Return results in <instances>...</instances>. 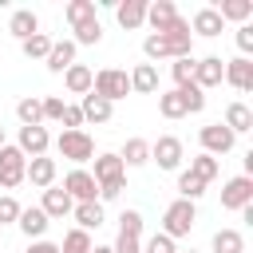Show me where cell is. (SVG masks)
Segmentation results:
<instances>
[{"label": "cell", "instance_id": "6da1fadb", "mask_svg": "<svg viewBox=\"0 0 253 253\" xmlns=\"http://www.w3.org/2000/svg\"><path fill=\"white\" fill-rule=\"evenodd\" d=\"M190 47H194V36H174V32H150L142 40L146 59H182L190 55Z\"/></svg>", "mask_w": 253, "mask_h": 253}, {"label": "cell", "instance_id": "7a4b0ae2", "mask_svg": "<svg viewBox=\"0 0 253 253\" xmlns=\"http://www.w3.org/2000/svg\"><path fill=\"white\" fill-rule=\"evenodd\" d=\"M91 95H99V99H107V103L115 107L119 99L130 95V79H126V71H123V67H103V71H95V79H91Z\"/></svg>", "mask_w": 253, "mask_h": 253}, {"label": "cell", "instance_id": "3957f363", "mask_svg": "<svg viewBox=\"0 0 253 253\" xmlns=\"http://www.w3.org/2000/svg\"><path fill=\"white\" fill-rule=\"evenodd\" d=\"M194 221H198V210H194V202L178 198V202H170V206H166V213H162V233H166L170 241H174V237H190Z\"/></svg>", "mask_w": 253, "mask_h": 253}, {"label": "cell", "instance_id": "277c9868", "mask_svg": "<svg viewBox=\"0 0 253 253\" xmlns=\"http://www.w3.org/2000/svg\"><path fill=\"white\" fill-rule=\"evenodd\" d=\"M55 150H59V158L83 166V162L95 158V138H91L87 130H63V134L55 138Z\"/></svg>", "mask_w": 253, "mask_h": 253}, {"label": "cell", "instance_id": "5b68a950", "mask_svg": "<svg viewBox=\"0 0 253 253\" xmlns=\"http://www.w3.org/2000/svg\"><path fill=\"white\" fill-rule=\"evenodd\" d=\"M24 170H28V158L20 154V146H0V190H16L24 182Z\"/></svg>", "mask_w": 253, "mask_h": 253}, {"label": "cell", "instance_id": "8992f818", "mask_svg": "<svg viewBox=\"0 0 253 253\" xmlns=\"http://www.w3.org/2000/svg\"><path fill=\"white\" fill-rule=\"evenodd\" d=\"M198 138H202V154H229L233 150V142H237V134L225 126V123H210V126H202L198 130Z\"/></svg>", "mask_w": 253, "mask_h": 253}, {"label": "cell", "instance_id": "52a82bcc", "mask_svg": "<svg viewBox=\"0 0 253 253\" xmlns=\"http://www.w3.org/2000/svg\"><path fill=\"white\" fill-rule=\"evenodd\" d=\"M63 194H67L71 202H99V182L91 178V170L75 166V170L63 178Z\"/></svg>", "mask_w": 253, "mask_h": 253}, {"label": "cell", "instance_id": "ba28073f", "mask_svg": "<svg viewBox=\"0 0 253 253\" xmlns=\"http://www.w3.org/2000/svg\"><path fill=\"white\" fill-rule=\"evenodd\" d=\"M245 206H253V178L237 174V178H229L221 186V210H237L241 213Z\"/></svg>", "mask_w": 253, "mask_h": 253}, {"label": "cell", "instance_id": "9c48e42d", "mask_svg": "<svg viewBox=\"0 0 253 253\" xmlns=\"http://www.w3.org/2000/svg\"><path fill=\"white\" fill-rule=\"evenodd\" d=\"M91 162H95L91 178L99 186H126V166L119 162V154H95Z\"/></svg>", "mask_w": 253, "mask_h": 253}, {"label": "cell", "instance_id": "30bf717a", "mask_svg": "<svg viewBox=\"0 0 253 253\" xmlns=\"http://www.w3.org/2000/svg\"><path fill=\"white\" fill-rule=\"evenodd\" d=\"M150 162H158V170H178L182 166V138L162 134L158 142H150Z\"/></svg>", "mask_w": 253, "mask_h": 253}, {"label": "cell", "instance_id": "8fae6325", "mask_svg": "<svg viewBox=\"0 0 253 253\" xmlns=\"http://www.w3.org/2000/svg\"><path fill=\"white\" fill-rule=\"evenodd\" d=\"M221 79H225L233 91H253V59H249V55L225 59V71H221Z\"/></svg>", "mask_w": 253, "mask_h": 253}, {"label": "cell", "instance_id": "7c38bea8", "mask_svg": "<svg viewBox=\"0 0 253 253\" xmlns=\"http://www.w3.org/2000/svg\"><path fill=\"white\" fill-rule=\"evenodd\" d=\"M221 71H225V59L221 55H206V59H194V87L210 91L221 83Z\"/></svg>", "mask_w": 253, "mask_h": 253}, {"label": "cell", "instance_id": "4fadbf2b", "mask_svg": "<svg viewBox=\"0 0 253 253\" xmlns=\"http://www.w3.org/2000/svg\"><path fill=\"white\" fill-rule=\"evenodd\" d=\"M20 154L24 158H40V154H47V146H51V134H47V126H20Z\"/></svg>", "mask_w": 253, "mask_h": 253}, {"label": "cell", "instance_id": "5bb4252c", "mask_svg": "<svg viewBox=\"0 0 253 253\" xmlns=\"http://www.w3.org/2000/svg\"><path fill=\"white\" fill-rule=\"evenodd\" d=\"M24 182H32V186H40V190H51V186H55V158H47V154L28 158Z\"/></svg>", "mask_w": 253, "mask_h": 253}, {"label": "cell", "instance_id": "9a60e30c", "mask_svg": "<svg viewBox=\"0 0 253 253\" xmlns=\"http://www.w3.org/2000/svg\"><path fill=\"white\" fill-rule=\"evenodd\" d=\"M115 20H119V28H126V32L142 28V24H146V0H115Z\"/></svg>", "mask_w": 253, "mask_h": 253}, {"label": "cell", "instance_id": "2e32d148", "mask_svg": "<svg viewBox=\"0 0 253 253\" xmlns=\"http://www.w3.org/2000/svg\"><path fill=\"white\" fill-rule=\"evenodd\" d=\"M40 210L47 213V221H59V217H67V213L75 210V202L63 194V186H51V190H43V202H40Z\"/></svg>", "mask_w": 253, "mask_h": 253}, {"label": "cell", "instance_id": "e0dca14e", "mask_svg": "<svg viewBox=\"0 0 253 253\" xmlns=\"http://www.w3.org/2000/svg\"><path fill=\"white\" fill-rule=\"evenodd\" d=\"M16 225L24 229V237H28V241H40V237L47 233V225H51V221H47V213H43L40 206H28V210H20Z\"/></svg>", "mask_w": 253, "mask_h": 253}, {"label": "cell", "instance_id": "ac0fdd59", "mask_svg": "<svg viewBox=\"0 0 253 253\" xmlns=\"http://www.w3.org/2000/svg\"><path fill=\"white\" fill-rule=\"evenodd\" d=\"M221 16L213 12V8H198L194 12V20H190V36H206V40H213V36H221Z\"/></svg>", "mask_w": 253, "mask_h": 253}, {"label": "cell", "instance_id": "d6986e66", "mask_svg": "<svg viewBox=\"0 0 253 253\" xmlns=\"http://www.w3.org/2000/svg\"><path fill=\"white\" fill-rule=\"evenodd\" d=\"M43 63H47V71H51V75H63V71L75 63V43H71V40H55Z\"/></svg>", "mask_w": 253, "mask_h": 253}, {"label": "cell", "instance_id": "ffe728a7", "mask_svg": "<svg viewBox=\"0 0 253 253\" xmlns=\"http://www.w3.org/2000/svg\"><path fill=\"white\" fill-rule=\"evenodd\" d=\"M174 20H178V8H174V0H154V4H146V24H150L154 32H166Z\"/></svg>", "mask_w": 253, "mask_h": 253}, {"label": "cell", "instance_id": "44dd1931", "mask_svg": "<svg viewBox=\"0 0 253 253\" xmlns=\"http://www.w3.org/2000/svg\"><path fill=\"white\" fill-rule=\"evenodd\" d=\"M8 32L24 43V40H32L36 32H40V16L32 12V8H20V12H12V20H8Z\"/></svg>", "mask_w": 253, "mask_h": 253}, {"label": "cell", "instance_id": "7402d4cb", "mask_svg": "<svg viewBox=\"0 0 253 253\" xmlns=\"http://www.w3.org/2000/svg\"><path fill=\"white\" fill-rule=\"evenodd\" d=\"M91 79H95V71H91L87 63H71V67L63 71V87H67L71 95H79V99L91 91Z\"/></svg>", "mask_w": 253, "mask_h": 253}, {"label": "cell", "instance_id": "603a6c76", "mask_svg": "<svg viewBox=\"0 0 253 253\" xmlns=\"http://www.w3.org/2000/svg\"><path fill=\"white\" fill-rule=\"evenodd\" d=\"M79 111H83V123H111V115H115V107L107 103V99H99V95H83V103H79Z\"/></svg>", "mask_w": 253, "mask_h": 253}, {"label": "cell", "instance_id": "cb8c5ba5", "mask_svg": "<svg viewBox=\"0 0 253 253\" xmlns=\"http://www.w3.org/2000/svg\"><path fill=\"white\" fill-rule=\"evenodd\" d=\"M71 217L79 221L75 229H83V233H91V229H99V225H103V202H75V210H71Z\"/></svg>", "mask_w": 253, "mask_h": 253}, {"label": "cell", "instance_id": "d4e9b609", "mask_svg": "<svg viewBox=\"0 0 253 253\" xmlns=\"http://www.w3.org/2000/svg\"><path fill=\"white\" fill-rule=\"evenodd\" d=\"M126 79H130V91H138V95H154L158 91V67L154 63H138Z\"/></svg>", "mask_w": 253, "mask_h": 253}, {"label": "cell", "instance_id": "484cf974", "mask_svg": "<svg viewBox=\"0 0 253 253\" xmlns=\"http://www.w3.org/2000/svg\"><path fill=\"white\" fill-rule=\"evenodd\" d=\"M16 119L20 126H43V107H40V95H24L16 103Z\"/></svg>", "mask_w": 253, "mask_h": 253}, {"label": "cell", "instance_id": "4316f807", "mask_svg": "<svg viewBox=\"0 0 253 253\" xmlns=\"http://www.w3.org/2000/svg\"><path fill=\"white\" fill-rule=\"evenodd\" d=\"M119 162L123 166H146L150 162V142L146 138H126V146L119 150Z\"/></svg>", "mask_w": 253, "mask_h": 253}, {"label": "cell", "instance_id": "83f0119b", "mask_svg": "<svg viewBox=\"0 0 253 253\" xmlns=\"http://www.w3.org/2000/svg\"><path fill=\"white\" fill-rule=\"evenodd\" d=\"M213 12L221 16V24H225V20L245 24V20L253 16V4H249V0H217V8H213Z\"/></svg>", "mask_w": 253, "mask_h": 253}, {"label": "cell", "instance_id": "f1b7e54d", "mask_svg": "<svg viewBox=\"0 0 253 253\" xmlns=\"http://www.w3.org/2000/svg\"><path fill=\"white\" fill-rule=\"evenodd\" d=\"M225 126H229L233 134L253 130V111H249L245 103H229V107H225Z\"/></svg>", "mask_w": 253, "mask_h": 253}, {"label": "cell", "instance_id": "f546056e", "mask_svg": "<svg viewBox=\"0 0 253 253\" xmlns=\"http://www.w3.org/2000/svg\"><path fill=\"white\" fill-rule=\"evenodd\" d=\"M190 174H194V178H202V182L210 186V182L221 174V162H217L213 154H194V158H190Z\"/></svg>", "mask_w": 253, "mask_h": 253}, {"label": "cell", "instance_id": "4dcf8cb0", "mask_svg": "<svg viewBox=\"0 0 253 253\" xmlns=\"http://www.w3.org/2000/svg\"><path fill=\"white\" fill-rule=\"evenodd\" d=\"M158 115H162V119H182V115H186V103H182L178 87H174V91H158Z\"/></svg>", "mask_w": 253, "mask_h": 253}, {"label": "cell", "instance_id": "1f68e13d", "mask_svg": "<svg viewBox=\"0 0 253 253\" xmlns=\"http://www.w3.org/2000/svg\"><path fill=\"white\" fill-rule=\"evenodd\" d=\"M213 253H245V237L237 229H217L213 233Z\"/></svg>", "mask_w": 253, "mask_h": 253}, {"label": "cell", "instance_id": "d6a6232c", "mask_svg": "<svg viewBox=\"0 0 253 253\" xmlns=\"http://www.w3.org/2000/svg\"><path fill=\"white\" fill-rule=\"evenodd\" d=\"M99 40H103V24H99V16H91V20L75 24V40H71L75 47H79V43H87V47H91V43H99Z\"/></svg>", "mask_w": 253, "mask_h": 253}, {"label": "cell", "instance_id": "836d02e7", "mask_svg": "<svg viewBox=\"0 0 253 253\" xmlns=\"http://www.w3.org/2000/svg\"><path fill=\"white\" fill-rule=\"evenodd\" d=\"M51 43H55L51 36H43V32H36L32 40H24V43H20V51H24L28 59H47V51H51Z\"/></svg>", "mask_w": 253, "mask_h": 253}, {"label": "cell", "instance_id": "e575fe53", "mask_svg": "<svg viewBox=\"0 0 253 253\" xmlns=\"http://www.w3.org/2000/svg\"><path fill=\"white\" fill-rule=\"evenodd\" d=\"M202 194H206V182H202V178H194L190 170H182V174H178V198H186V202H198Z\"/></svg>", "mask_w": 253, "mask_h": 253}, {"label": "cell", "instance_id": "d590c367", "mask_svg": "<svg viewBox=\"0 0 253 253\" xmlns=\"http://www.w3.org/2000/svg\"><path fill=\"white\" fill-rule=\"evenodd\" d=\"M59 253H91V233H83V229H67Z\"/></svg>", "mask_w": 253, "mask_h": 253}, {"label": "cell", "instance_id": "8d00e7d4", "mask_svg": "<svg viewBox=\"0 0 253 253\" xmlns=\"http://www.w3.org/2000/svg\"><path fill=\"white\" fill-rule=\"evenodd\" d=\"M63 16H67V24L75 28V24H83V20L95 16V0H71V4L63 8Z\"/></svg>", "mask_w": 253, "mask_h": 253}, {"label": "cell", "instance_id": "74e56055", "mask_svg": "<svg viewBox=\"0 0 253 253\" xmlns=\"http://www.w3.org/2000/svg\"><path fill=\"white\" fill-rule=\"evenodd\" d=\"M178 95H182V103H186V115H198V111L206 107V91H202V87H194V83L178 87Z\"/></svg>", "mask_w": 253, "mask_h": 253}, {"label": "cell", "instance_id": "f35d334b", "mask_svg": "<svg viewBox=\"0 0 253 253\" xmlns=\"http://www.w3.org/2000/svg\"><path fill=\"white\" fill-rule=\"evenodd\" d=\"M119 233L123 237H142V213L138 210H123L119 213Z\"/></svg>", "mask_w": 253, "mask_h": 253}, {"label": "cell", "instance_id": "ab89813d", "mask_svg": "<svg viewBox=\"0 0 253 253\" xmlns=\"http://www.w3.org/2000/svg\"><path fill=\"white\" fill-rule=\"evenodd\" d=\"M170 75H174V83H178V87L194 83V55H182V59H174V63H170Z\"/></svg>", "mask_w": 253, "mask_h": 253}, {"label": "cell", "instance_id": "60d3db41", "mask_svg": "<svg viewBox=\"0 0 253 253\" xmlns=\"http://www.w3.org/2000/svg\"><path fill=\"white\" fill-rule=\"evenodd\" d=\"M20 210H24V206H20L12 194H0V225H16Z\"/></svg>", "mask_w": 253, "mask_h": 253}, {"label": "cell", "instance_id": "b9f144b4", "mask_svg": "<svg viewBox=\"0 0 253 253\" xmlns=\"http://www.w3.org/2000/svg\"><path fill=\"white\" fill-rule=\"evenodd\" d=\"M40 107H43V119L59 123V119H63V107H67V103H63L59 95H47V99H40Z\"/></svg>", "mask_w": 253, "mask_h": 253}, {"label": "cell", "instance_id": "7bdbcfd3", "mask_svg": "<svg viewBox=\"0 0 253 253\" xmlns=\"http://www.w3.org/2000/svg\"><path fill=\"white\" fill-rule=\"evenodd\" d=\"M142 253H178V249H174V241H170L166 233H154V237L142 245Z\"/></svg>", "mask_w": 253, "mask_h": 253}, {"label": "cell", "instance_id": "ee69618b", "mask_svg": "<svg viewBox=\"0 0 253 253\" xmlns=\"http://www.w3.org/2000/svg\"><path fill=\"white\" fill-rule=\"evenodd\" d=\"M59 123H63V130H83V111L67 103V107H63V119H59Z\"/></svg>", "mask_w": 253, "mask_h": 253}, {"label": "cell", "instance_id": "f6af8a7d", "mask_svg": "<svg viewBox=\"0 0 253 253\" xmlns=\"http://www.w3.org/2000/svg\"><path fill=\"white\" fill-rule=\"evenodd\" d=\"M111 253H142V241H138V237H123V233H119V241L111 245Z\"/></svg>", "mask_w": 253, "mask_h": 253}, {"label": "cell", "instance_id": "bcb514c9", "mask_svg": "<svg viewBox=\"0 0 253 253\" xmlns=\"http://www.w3.org/2000/svg\"><path fill=\"white\" fill-rule=\"evenodd\" d=\"M237 47H241V55H249V51H253V28H249V24H241V28H237Z\"/></svg>", "mask_w": 253, "mask_h": 253}, {"label": "cell", "instance_id": "7dc6e473", "mask_svg": "<svg viewBox=\"0 0 253 253\" xmlns=\"http://www.w3.org/2000/svg\"><path fill=\"white\" fill-rule=\"evenodd\" d=\"M24 253H59V245H55V241H43V237H40V241H32V245H28Z\"/></svg>", "mask_w": 253, "mask_h": 253}, {"label": "cell", "instance_id": "c3c4849f", "mask_svg": "<svg viewBox=\"0 0 253 253\" xmlns=\"http://www.w3.org/2000/svg\"><path fill=\"white\" fill-rule=\"evenodd\" d=\"M91 253H111V245H91Z\"/></svg>", "mask_w": 253, "mask_h": 253}, {"label": "cell", "instance_id": "681fc988", "mask_svg": "<svg viewBox=\"0 0 253 253\" xmlns=\"http://www.w3.org/2000/svg\"><path fill=\"white\" fill-rule=\"evenodd\" d=\"M0 146H4V126H0Z\"/></svg>", "mask_w": 253, "mask_h": 253}]
</instances>
